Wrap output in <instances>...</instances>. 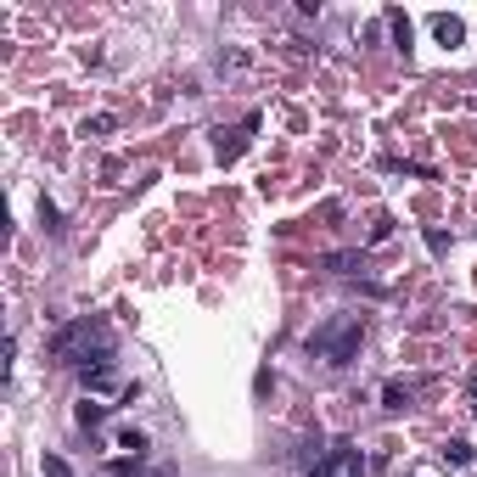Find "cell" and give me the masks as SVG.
Returning <instances> with one entry per match:
<instances>
[{"label": "cell", "instance_id": "6da1fadb", "mask_svg": "<svg viewBox=\"0 0 477 477\" xmlns=\"http://www.w3.org/2000/svg\"><path fill=\"white\" fill-rule=\"evenodd\" d=\"M113 343H118V337H113V326L101 315H79L51 337V360H57V365H74L84 377H96V371H113Z\"/></svg>", "mask_w": 477, "mask_h": 477}, {"label": "cell", "instance_id": "7a4b0ae2", "mask_svg": "<svg viewBox=\"0 0 477 477\" xmlns=\"http://www.w3.org/2000/svg\"><path fill=\"white\" fill-rule=\"evenodd\" d=\"M304 343H309V354L326 360V365H354V354H360V343H365V315H326Z\"/></svg>", "mask_w": 477, "mask_h": 477}, {"label": "cell", "instance_id": "3957f363", "mask_svg": "<svg viewBox=\"0 0 477 477\" xmlns=\"http://www.w3.org/2000/svg\"><path fill=\"white\" fill-rule=\"evenodd\" d=\"M298 466L309 477H365V455L360 444H304Z\"/></svg>", "mask_w": 477, "mask_h": 477}, {"label": "cell", "instance_id": "277c9868", "mask_svg": "<svg viewBox=\"0 0 477 477\" xmlns=\"http://www.w3.org/2000/svg\"><path fill=\"white\" fill-rule=\"evenodd\" d=\"M326 270L331 275H360L365 270V253H326Z\"/></svg>", "mask_w": 477, "mask_h": 477}, {"label": "cell", "instance_id": "5b68a950", "mask_svg": "<svg viewBox=\"0 0 477 477\" xmlns=\"http://www.w3.org/2000/svg\"><path fill=\"white\" fill-rule=\"evenodd\" d=\"M118 449H124L130 461H141V455H146V432H141V427H118Z\"/></svg>", "mask_w": 477, "mask_h": 477}, {"label": "cell", "instance_id": "8992f818", "mask_svg": "<svg viewBox=\"0 0 477 477\" xmlns=\"http://www.w3.org/2000/svg\"><path fill=\"white\" fill-rule=\"evenodd\" d=\"M444 466H455V472L472 466V444H466V438H449V444H444Z\"/></svg>", "mask_w": 477, "mask_h": 477}, {"label": "cell", "instance_id": "52a82bcc", "mask_svg": "<svg viewBox=\"0 0 477 477\" xmlns=\"http://www.w3.org/2000/svg\"><path fill=\"white\" fill-rule=\"evenodd\" d=\"M432 34H438L444 45H461V23H455V17H444V11L432 17Z\"/></svg>", "mask_w": 477, "mask_h": 477}, {"label": "cell", "instance_id": "ba28073f", "mask_svg": "<svg viewBox=\"0 0 477 477\" xmlns=\"http://www.w3.org/2000/svg\"><path fill=\"white\" fill-rule=\"evenodd\" d=\"M404 404H410V388H404V382H388V388H382V410H404Z\"/></svg>", "mask_w": 477, "mask_h": 477}, {"label": "cell", "instance_id": "9c48e42d", "mask_svg": "<svg viewBox=\"0 0 477 477\" xmlns=\"http://www.w3.org/2000/svg\"><path fill=\"white\" fill-rule=\"evenodd\" d=\"M101 421H107V404L84 398V404H79V427H101Z\"/></svg>", "mask_w": 477, "mask_h": 477}, {"label": "cell", "instance_id": "30bf717a", "mask_svg": "<svg viewBox=\"0 0 477 477\" xmlns=\"http://www.w3.org/2000/svg\"><path fill=\"white\" fill-rule=\"evenodd\" d=\"M40 466H45V477H74V466L62 455H40Z\"/></svg>", "mask_w": 477, "mask_h": 477}, {"label": "cell", "instance_id": "8fae6325", "mask_svg": "<svg viewBox=\"0 0 477 477\" xmlns=\"http://www.w3.org/2000/svg\"><path fill=\"white\" fill-rule=\"evenodd\" d=\"M388 23H393V34H398V45H410V17H404V11H388Z\"/></svg>", "mask_w": 477, "mask_h": 477}, {"label": "cell", "instance_id": "7c38bea8", "mask_svg": "<svg viewBox=\"0 0 477 477\" xmlns=\"http://www.w3.org/2000/svg\"><path fill=\"white\" fill-rule=\"evenodd\" d=\"M107 130H113V118H107V113H101V118H84V135H107Z\"/></svg>", "mask_w": 477, "mask_h": 477}, {"label": "cell", "instance_id": "4fadbf2b", "mask_svg": "<svg viewBox=\"0 0 477 477\" xmlns=\"http://www.w3.org/2000/svg\"><path fill=\"white\" fill-rule=\"evenodd\" d=\"M388 231H393V219H388V214H377V225H371V241H388Z\"/></svg>", "mask_w": 477, "mask_h": 477}, {"label": "cell", "instance_id": "5bb4252c", "mask_svg": "<svg viewBox=\"0 0 477 477\" xmlns=\"http://www.w3.org/2000/svg\"><path fill=\"white\" fill-rule=\"evenodd\" d=\"M472 398H477V377H472Z\"/></svg>", "mask_w": 477, "mask_h": 477}]
</instances>
